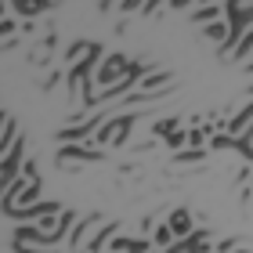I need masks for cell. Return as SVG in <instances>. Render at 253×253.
Listing matches in <instances>:
<instances>
[{
	"label": "cell",
	"instance_id": "9a60e30c",
	"mask_svg": "<svg viewBox=\"0 0 253 253\" xmlns=\"http://www.w3.org/2000/svg\"><path fill=\"white\" fill-rule=\"evenodd\" d=\"M174 130H177V123H174V120H163V123H156V134H159V137H167V134H174Z\"/></svg>",
	"mask_w": 253,
	"mask_h": 253
},
{
	"label": "cell",
	"instance_id": "30bf717a",
	"mask_svg": "<svg viewBox=\"0 0 253 253\" xmlns=\"http://www.w3.org/2000/svg\"><path fill=\"white\" fill-rule=\"evenodd\" d=\"M156 246L159 250L174 246V232H170V224H156Z\"/></svg>",
	"mask_w": 253,
	"mask_h": 253
},
{
	"label": "cell",
	"instance_id": "44dd1931",
	"mask_svg": "<svg viewBox=\"0 0 253 253\" xmlns=\"http://www.w3.org/2000/svg\"><path fill=\"white\" fill-rule=\"evenodd\" d=\"M246 69H250V73H253V62H250V65H246Z\"/></svg>",
	"mask_w": 253,
	"mask_h": 253
},
{
	"label": "cell",
	"instance_id": "277c9868",
	"mask_svg": "<svg viewBox=\"0 0 253 253\" xmlns=\"http://www.w3.org/2000/svg\"><path fill=\"white\" fill-rule=\"evenodd\" d=\"M116 228H120L116 221H109V224H101V228H98V235H94V239H90V243H87L84 250H80V253H101V246H105V243H109V239H112V235H116Z\"/></svg>",
	"mask_w": 253,
	"mask_h": 253
},
{
	"label": "cell",
	"instance_id": "7a4b0ae2",
	"mask_svg": "<svg viewBox=\"0 0 253 253\" xmlns=\"http://www.w3.org/2000/svg\"><path fill=\"white\" fill-rule=\"evenodd\" d=\"M69 159H87V163H94V159H101V148H90V145H62L58 163H69Z\"/></svg>",
	"mask_w": 253,
	"mask_h": 253
},
{
	"label": "cell",
	"instance_id": "5b68a950",
	"mask_svg": "<svg viewBox=\"0 0 253 253\" xmlns=\"http://www.w3.org/2000/svg\"><path fill=\"white\" fill-rule=\"evenodd\" d=\"M170 80H174L170 73H148V76L137 80V90H141V94H156V90H159V87H167Z\"/></svg>",
	"mask_w": 253,
	"mask_h": 253
},
{
	"label": "cell",
	"instance_id": "ffe728a7",
	"mask_svg": "<svg viewBox=\"0 0 253 253\" xmlns=\"http://www.w3.org/2000/svg\"><path fill=\"white\" fill-rule=\"evenodd\" d=\"M243 156H246V159H253V148H243Z\"/></svg>",
	"mask_w": 253,
	"mask_h": 253
},
{
	"label": "cell",
	"instance_id": "d6986e66",
	"mask_svg": "<svg viewBox=\"0 0 253 253\" xmlns=\"http://www.w3.org/2000/svg\"><path fill=\"white\" fill-rule=\"evenodd\" d=\"M232 253H253V250H246V246H235V250H232Z\"/></svg>",
	"mask_w": 253,
	"mask_h": 253
},
{
	"label": "cell",
	"instance_id": "ac0fdd59",
	"mask_svg": "<svg viewBox=\"0 0 253 253\" xmlns=\"http://www.w3.org/2000/svg\"><path fill=\"white\" fill-rule=\"evenodd\" d=\"M243 137H253V123H250V126H246V130H243Z\"/></svg>",
	"mask_w": 253,
	"mask_h": 253
},
{
	"label": "cell",
	"instance_id": "5bb4252c",
	"mask_svg": "<svg viewBox=\"0 0 253 253\" xmlns=\"http://www.w3.org/2000/svg\"><path fill=\"white\" fill-rule=\"evenodd\" d=\"M206 156V148H185V152H174L177 163H195V159H203Z\"/></svg>",
	"mask_w": 253,
	"mask_h": 253
},
{
	"label": "cell",
	"instance_id": "8992f818",
	"mask_svg": "<svg viewBox=\"0 0 253 253\" xmlns=\"http://www.w3.org/2000/svg\"><path fill=\"white\" fill-rule=\"evenodd\" d=\"M224 15V7L221 4H206V7H195V15H192V22H206V26H210L213 18H221Z\"/></svg>",
	"mask_w": 253,
	"mask_h": 253
},
{
	"label": "cell",
	"instance_id": "2e32d148",
	"mask_svg": "<svg viewBox=\"0 0 253 253\" xmlns=\"http://www.w3.org/2000/svg\"><path fill=\"white\" fill-rule=\"evenodd\" d=\"M22 177H29V181H37L40 174H37V163H33V159H26V163H22Z\"/></svg>",
	"mask_w": 253,
	"mask_h": 253
},
{
	"label": "cell",
	"instance_id": "603a6c76",
	"mask_svg": "<svg viewBox=\"0 0 253 253\" xmlns=\"http://www.w3.org/2000/svg\"><path fill=\"white\" fill-rule=\"evenodd\" d=\"M250 62H253V54H250Z\"/></svg>",
	"mask_w": 253,
	"mask_h": 253
},
{
	"label": "cell",
	"instance_id": "8fae6325",
	"mask_svg": "<svg viewBox=\"0 0 253 253\" xmlns=\"http://www.w3.org/2000/svg\"><path fill=\"white\" fill-rule=\"evenodd\" d=\"M210 148H239V137H232V134H213L210 137Z\"/></svg>",
	"mask_w": 253,
	"mask_h": 253
},
{
	"label": "cell",
	"instance_id": "e0dca14e",
	"mask_svg": "<svg viewBox=\"0 0 253 253\" xmlns=\"http://www.w3.org/2000/svg\"><path fill=\"white\" fill-rule=\"evenodd\" d=\"M235 246H239L235 239H224V243H217V246H213V253H232Z\"/></svg>",
	"mask_w": 253,
	"mask_h": 253
},
{
	"label": "cell",
	"instance_id": "4fadbf2b",
	"mask_svg": "<svg viewBox=\"0 0 253 253\" xmlns=\"http://www.w3.org/2000/svg\"><path fill=\"white\" fill-rule=\"evenodd\" d=\"M163 141H167V148H170V152H181V145L188 141V130H174V134H167Z\"/></svg>",
	"mask_w": 253,
	"mask_h": 253
},
{
	"label": "cell",
	"instance_id": "7402d4cb",
	"mask_svg": "<svg viewBox=\"0 0 253 253\" xmlns=\"http://www.w3.org/2000/svg\"><path fill=\"white\" fill-rule=\"evenodd\" d=\"M250 94H253V84H250Z\"/></svg>",
	"mask_w": 253,
	"mask_h": 253
},
{
	"label": "cell",
	"instance_id": "6da1fadb",
	"mask_svg": "<svg viewBox=\"0 0 253 253\" xmlns=\"http://www.w3.org/2000/svg\"><path fill=\"white\" fill-rule=\"evenodd\" d=\"M105 123L101 116H94V120H87V123H76V126H65V130H58V137L54 141L58 145H84V141H90V137L98 134V126Z\"/></svg>",
	"mask_w": 253,
	"mask_h": 253
},
{
	"label": "cell",
	"instance_id": "52a82bcc",
	"mask_svg": "<svg viewBox=\"0 0 253 253\" xmlns=\"http://www.w3.org/2000/svg\"><path fill=\"white\" fill-rule=\"evenodd\" d=\"M203 33H206L210 40H217L221 47L228 43V22H210V26H203Z\"/></svg>",
	"mask_w": 253,
	"mask_h": 253
},
{
	"label": "cell",
	"instance_id": "7c38bea8",
	"mask_svg": "<svg viewBox=\"0 0 253 253\" xmlns=\"http://www.w3.org/2000/svg\"><path fill=\"white\" fill-rule=\"evenodd\" d=\"M90 47H94V43H84V40H76L73 47L65 51V62H76V58H84V54H90Z\"/></svg>",
	"mask_w": 253,
	"mask_h": 253
},
{
	"label": "cell",
	"instance_id": "9c48e42d",
	"mask_svg": "<svg viewBox=\"0 0 253 253\" xmlns=\"http://www.w3.org/2000/svg\"><path fill=\"white\" fill-rule=\"evenodd\" d=\"M250 54H253V29H246V33H243V40L235 43L232 58H250Z\"/></svg>",
	"mask_w": 253,
	"mask_h": 253
},
{
	"label": "cell",
	"instance_id": "ba28073f",
	"mask_svg": "<svg viewBox=\"0 0 253 253\" xmlns=\"http://www.w3.org/2000/svg\"><path fill=\"white\" fill-rule=\"evenodd\" d=\"M94 224H98V217H87V221H80V224L73 228V250H76V253H80V243L87 239V232H90Z\"/></svg>",
	"mask_w": 253,
	"mask_h": 253
},
{
	"label": "cell",
	"instance_id": "3957f363",
	"mask_svg": "<svg viewBox=\"0 0 253 253\" xmlns=\"http://www.w3.org/2000/svg\"><path fill=\"white\" fill-rule=\"evenodd\" d=\"M167 224H170V232H174V239H188L192 235V217L185 210H174L167 217Z\"/></svg>",
	"mask_w": 253,
	"mask_h": 253
}]
</instances>
